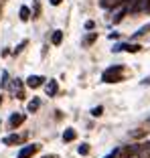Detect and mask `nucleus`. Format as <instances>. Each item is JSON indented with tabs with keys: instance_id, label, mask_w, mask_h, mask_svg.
Returning a JSON list of instances; mask_svg holds the SVG:
<instances>
[{
	"instance_id": "f257e3e1",
	"label": "nucleus",
	"mask_w": 150,
	"mask_h": 158,
	"mask_svg": "<svg viewBox=\"0 0 150 158\" xmlns=\"http://www.w3.org/2000/svg\"><path fill=\"white\" fill-rule=\"evenodd\" d=\"M102 79L106 83H116V81H122V65H116V67H110V69L103 71Z\"/></svg>"
},
{
	"instance_id": "f03ea898",
	"label": "nucleus",
	"mask_w": 150,
	"mask_h": 158,
	"mask_svg": "<svg viewBox=\"0 0 150 158\" xmlns=\"http://www.w3.org/2000/svg\"><path fill=\"white\" fill-rule=\"evenodd\" d=\"M45 83V77H41V75H31V77L27 79V85L31 89H37V87H41V85Z\"/></svg>"
},
{
	"instance_id": "7ed1b4c3",
	"label": "nucleus",
	"mask_w": 150,
	"mask_h": 158,
	"mask_svg": "<svg viewBox=\"0 0 150 158\" xmlns=\"http://www.w3.org/2000/svg\"><path fill=\"white\" fill-rule=\"evenodd\" d=\"M23 122H24V114H12L8 124H10V128H16V126H20Z\"/></svg>"
},
{
	"instance_id": "20e7f679",
	"label": "nucleus",
	"mask_w": 150,
	"mask_h": 158,
	"mask_svg": "<svg viewBox=\"0 0 150 158\" xmlns=\"http://www.w3.org/2000/svg\"><path fill=\"white\" fill-rule=\"evenodd\" d=\"M45 91H47V95H57V91H59V85H57L55 79H51V81L45 85Z\"/></svg>"
},
{
	"instance_id": "39448f33",
	"label": "nucleus",
	"mask_w": 150,
	"mask_h": 158,
	"mask_svg": "<svg viewBox=\"0 0 150 158\" xmlns=\"http://www.w3.org/2000/svg\"><path fill=\"white\" fill-rule=\"evenodd\" d=\"M35 152H37V146H33V144H31V146H27V148H23V150H20V152H19V158H31Z\"/></svg>"
},
{
	"instance_id": "423d86ee",
	"label": "nucleus",
	"mask_w": 150,
	"mask_h": 158,
	"mask_svg": "<svg viewBox=\"0 0 150 158\" xmlns=\"http://www.w3.org/2000/svg\"><path fill=\"white\" fill-rule=\"evenodd\" d=\"M75 138H77V134H75L73 128H67V130L63 132V142H73Z\"/></svg>"
},
{
	"instance_id": "0eeeda50",
	"label": "nucleus",
	"mask_w": 150,
	"mask_h": 158,
	"mask_svg": "<svg viewBox=\"0 0 150 158\" xmlns=\"http://www.w3.org/2000/svg\"><path fill=\"white\" fill-rule=\"evenodd\" d=\"M2 142H4V144H8V146H14V144H19V142H20V136L19 134H10V136H6Z\"/></svg>"
},
{
	"instance_id": "6e6552de",
	"label": "nucleus",
	"mask_w": 150,
	"mask_h": 158,
	"mask_svg": "<svg viewBox=\"0 0 150 158\" xmlns=\"http://www.w3.org/2000/svg\"><path fill=\"white\" fill-rule=\"evenodd\" d=\"M61 41H63V31H55L51 37V43L53 45H61Z\"/></svg>"
},
{
	"instance_id": "1a4fd4ad",
	"label": "nucleus",
	"mask_w": 150,
	"mask_h": 158,
	"mask_svg": "<svg viewBox=\"0 0 150 158\" xmlns=\"http://www.w3.org/2000/svg\"><path fill=\"white\" fill-rule=\"evenodd\" d=\"M27 107H28V112H37L39 107H41V102L35 98V99H31V102H28V106H27Z\"/></svg>"
},
{
	"instance_id": "9d476101",
	"label": "nucleus",
	"mask_w": 150,
	"mask_h": 158,
	"mask_svg": "<svg viewBox=\"0 0 150 158\" xmlns=\"http://www.w3.org/2000/svg\"><path fill=\"white\" fill-rule=\"evenodd\" d=\"M31 19V10H28V6H20V20H27Z\"/></svg>"
},
{
	"instance_id": "9b49d317",
	"label": "nucleus",
	"mask_w": 150,
	"mask_h": 158,
	"mask_svg": "<svg viewBox=\"0 0 150 158\" xmlns=\"http://www.w3.org/2000/svg\"><path fill=\"white\" fill-rule=\"evenodd\" d=\"M136 152V146H128L122 150V158H132V154Z\"/></svg>"
},
{
	"instance_id": "f8f14e48",
	"label": "nucleus",
	"mask_w": 150,
	"mask_h": 158,
	"mask_svg": "<svg viewBox=\"0 0 150 158\" xmlns=\"http://www.w3.org/2000/svg\"><path fill=\"white\" fill-rule=\"evenodd\" d=\"M124 51H130V53H136V51H140V47H138V45H124Z\"/></svg>"
},
{
	"instance_id": "ddd939ff",
	"label": "nucleus",
	"mask_w": 150,
	"mask_h": 158,
	"mask_svg": "<svg viewBox=\"0 0 150 158\" xmlns=\"http://www.w3.org/2000/svg\"><path fill=\"white\" fill-rule=\"evenodd\" d=\"M102 112H103V107L98 106V107H94V110H91V116H102Z\"/></svg>"
},
{
	"instance_id": "4468645a",
	"label": "nucleus",
	"mask_w": 150,
	"mask_h": 158,
	"mask_svg": "<svg viewBox=\"0 0 150 158\" xmlns=\"http://www.w3.org/2000/svg\"><path fill=\"white\" fill-rule=\"evenodd\" d=\"M79 154H83V156H85V154H89V146L87 144H81L79 146Z\"/></svg>"
},
{
	"instance_id": "2eb2a0df",
	"label": "nucleus",
	"mask_w": 150,
	"mask_h": 158,
	"mask_svg": "<svg viewBox=\"0 0 150 158\" xmlns=\"http://www.w3.org/2000/svg\"><path fill=\"white\" fill-rule=\"evenodd\" d=\"M24 45H27V41H23V43H20L19 47H16V49H14V55H19V53L23 51V47H24Z\"/></svg>"
},
{
	"instance_id": "dca6fc26",
	"label": "nucleus",
	"mask_w": 150,
	"mask_h": 158,
	"mask_svg": "<svg viewBox=\"0 0 150 158\" xmlns=\"http://www.w3.org/2000/svg\"><path fill=\"white\" fill-rule=\"evenodd\" d=\"M94 41H95V35H89V37L85 39V45H91Z\"/></svg>"
},
{
	"instance_id": "f3484780",
	"label": "nucleus",
	"mask_w": 150,
	"mask_h": 158,
	"mask_svg": "<svg viewBox=\"0 0 150 158\" xmlns=\"http://www.w3.org/2000/svg\"><path fill=\"white\" fill-rule=\"evenodd\" d=\"M49 2H51L53 6H59V4H61V2H63V0H49Z\"/></svg>"
},
{
	"instance_id": "a211bd4d",
	"label": "nucleus",
	"mask_w": 150,
	"mask_h": 158,
	"mask_svg": "<svg viewBox=\"0 0 150 158\" xmlns=\"http://www.w3.org/2000/svg\"><path fill=\"white\" fill-rule=\"evenodd\" d=\"M114 154H116V150H114V152H112V154H110V156H106V158H112V156H114Z\"/></svg>"
},
{
	"instance_id": "6ab92c4d",
	"label": "nucleus",
	"mask_w": 150,
	"mask_h": 158,
	"mask_svg": "<svg viewBox=\"0 0 150 158\" xmlns=\"http://www.w3.org/2000/svg\"><path fill=\"white\" fill-rule=\"evenodd\" d=\"M146 8H150V0H148V4H146Z\"/></svg>"
},
{
	"instance_id": "aec40b11",
	"label": "nucleus",
	"mask_w": 150,
	"mask_h": 158,
	"mask_svg": "<svg viewBox=\"0 0 150 158\" xmlns=\"http://www.w3.org/2000/svg\"><path fill=\"white\" fill-rule=\"evenodd\" d=\"M45 158H55V156H45Z\"/></svg>"
},
{
	"instance_id": "412c9836",
	"label": "nucleus",
	"mask_w": 150,
	"mask_h": 158,
	"mask_svg": "<svg viewBox=\"0 0 150 158\" xmlns=\"http://www.w3.org/2000/svg\"><path fill=\"white\" fill-rule=\"evenodd\" d=\"M0 102H2V99H0Z\"/></svg>"
}]
</instances>
